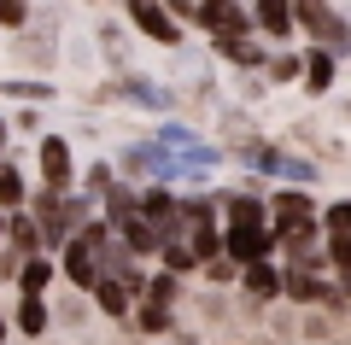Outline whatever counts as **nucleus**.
I'll list each match as a JSON object with an SVG mask.
<instances>
[{
  "mask_svg": "<svg viewBox=\"0 0 351 345\" xmlns=\"http://www.w3.org/2000/svg\"><path fill=\"white\" fill-rule=\"evenodd\" d=\"M106 240H112V228H106V222H88L82 235L64 246V275H71L76 287H100V270H106Z\"/></svg>",
  "mask_w": 351,
  "mask_h": 345,
  "instance_id": "1",
  "label": "nucleus"
},
{
  "mask_svg": "<svg viewBox=\"0 0 351 345\" xmlns=\"http://www.w3.org/2000/svg\"><path fill=\"white\" fill-rule=\"evenodd\" d=\"M293 12H299L304 36H316L322 47H334V53H339V47L351 41V24L334 12V6H328V0H293Z\"/></svg>",
  "mask_w": 351,
  "mask_h": 345,
  "instance_id": "2",
  "label": "nucleus"
},
{
  "mask_svg": "<svg viewBox=\"0 0 351 345\" xmlns=\"http://www.w3.org/2000/svg\"><path fill=\"white\" fill-rule=\"evenodd\" d=\"M193 18H199V29H211V41L217 36H246V29H252V18H246L240 0H199Z\"/></svg>",
  "mask_w": 351,
  "mask_h": 345,
  "instance_id": "3",
  "label": "nucleus"
},
{
  "mask_svg": "<svg viewBox=\"0 0 351 345\" xmlns=\"http://www.w3.org/2000/svg\"><path fill=\"white\" fill-rule=\"evenodd\" d=\"M129 18L141 24V36H147V41H164V47L182 41V36H176V18L164 12V0H129Z\"/></svg>",
  "mask_w": 351,
  "mask_h": 345,
  "instance_id": "4",
  "label": "nucleus"
},
{
  "mask_svg": "<svg viewBox=\"0 0 351 345\" xmlns=\"http://www.w3.org/2000/svg\"><path fill=\"white\" fill-rule=\"evenodd\" d=\"M263 252H269V228L263 222H234L228 228V258L234 263H258Z\"/></svg>",
  "mask_w": 351,
  "mask_h": 345,
  "instance_id": "5",
  "label": "nucleus"
},
{
  "mask_svg": "<svg viewBox=\"0 0 351 345\" xmlns=\"http://www.w3.org/2000/svg\"><path fill=\"white\" fill-rule=\"evenodd\" d=\"M158 147H170V152H182V158H193V164H205V170H211V164H217V147H205V141L193 135V129H182V123H164V129H158Z\"/></svg>",
  "mask_w": 351,
  "mask_h": 345,
  "instance_id": "6",
  "label": "nucleus"
},
{
  "mask_svg": "<svg viewBox=\"0 0 351 345\" xmlns=\"http://www.w3.org/2000/svg\"><path fill=\"white\" fill-rule=\"evenodd\" d=\"M41 176H47V187L59 193V187H71V147H64L59 135L41 141Z\"/></svg>",
  "mask_w": 351,
  "mask_h": 345,
  "instance_id": "7",
  "label": "nucleus"
},
{
  "mask_svg": "<svg viewBox=\"0 0 351 345\" xmlns=\"http://www.w3.org/2000/svg\"><path fill=\"white\" fill-rule=\"evenodd\" d=\"M269 217H281V228H304V222H316V205H311V193H276L269 199Z\"/></svg>",
  "mask_w": 351,
  "mask_h": 345,
  "instance_id": "8",
  "label": "nucleus"
},
{
  "mask_svg": "<svg viewBox=\"0 0 351 345\" xmlns=\"http://www.w3.org/2000/svg\"><path fill=\"white\" fill-rule=\"evenodd\" d=\"M252 12H258L263 36H293V24H299V12H293V0H258Z\"/></svg>",
  "mask_w": 351,
  "mask_h": 345,
  "instance_id": "9",
  "label": "nucleus"
},
{
  "mask_svg": "<svg viewBox=\"0 0 351 345\" xmlns=\"http://www.w3.org/2000/svg\"><path fill=\"white\" fill-rule=\"evenodd\" d=\"M304 88H311V94H328V88H334V47L304 53Z\"/></svg>",
  "mask_w": 351,
  "mask_h": 345,
  "instance_id": "10",
  "label": "nucleus"
},
{
  "mask_svg": "<svg viewBox=\"0 0 351 345\" xmlns=\"http://www.w3.org/2000/svg\"><path fill=\"white\" fill-rule=\"evenodd\" d=\"M217 53H223V59H234V64H252V71H258V64H269L263 59V47L252 36H217Z\"/></svg>",
  "mask_w": 351,
  "mask_h": 345,
  "instance_id": "11",
  "label": "nucleus"
},
{
  "mask_svg": "<svg viewBox=\"0 0 351 345\" xmlns=\"http://www.w3.org/2000/svg\"><path fill=\"white\" fill-rule=\"evenodd\" d=\"M281 287H287V275L263 270V258H258V263H246V293H252V298H276Z\"/></svg>",
  "mask_w": 351,
  "mask_h": 345,
  "instance_id": "12",
  "label": "nucleus"
},
{
  "mask_svg": "<svg viewBox=\"0 0 351 345\" xmlns=\"http://www.w3.org/2000/svg\"><path fill=\"white\" fill-rule=\"evenodd\" d=\"M223 205H228V217H234V222H263V217H269V205L252 199V193H228Z\"/></svg>",
  "mask_w": 351,
  "mask_h": 345,
  "instance_id": "13",
  "label": "nucleus"
},
{
  "mask_svg": "<svg viewBox=\"0 0 351 345\" xmlns=\"http://www.w3.org/2000/svg\"><path fill=\"white\" fill-rule=\"evenodd\" d=\"M287 293H293V298H334V293H328V287L311 275V263H299V270L287 275Z\"/></svg>",
  "mask_w": 351,
  "mask_h": 345,
  "instance_id": "14",
  "label": "nucleus"
},
{
  "mask_svg": "<svg viewBox=\"0 0 351 345\" xmlns=\"http://www.w3.org/2000/svg\"><path fill=\"white\" fill-rule=\"evenodd\" d=\"M18 328H24V333H41V328H47V305H41L36 293H24V310H18Z\"/></svg>",
  "mask_w": 351,
  "mask_h": 345,
  "instance_id": "15",
  "label": "nucleus"
},
{
  "mask_svg": "<svg viewBox=\"0 0 351 345\" xmlns=\"http://www.w3.org/2000/svg\"><path fill=\"white\" fill-rule=\"evenodd\" d=\"M47 275H53V263L24 258V270H18V287H24V293H41V287H47Z\"/></svg>",
  "mask_w": 351,
  "mask_h": 345,
  "instance_id": "16",
  "label": "nucleus"
},
{
  "mask_svg": "<svg viewBox=\"0 0 351 345\" xmlns=\"http://www.w3.org/2000/svg\"><path fill=\"white\" fill-rule=\"evenodd\" d=\"M100 310H112V316H129V293H123V281H100Z\"/></svg>",
  "mask_w": 351,
  "mask_h": 345,
  "instance_id": "17",
  "label": "nucleus"
},
{
  "mask_svg": "<svg viewBox=\"0 0 351 345\" xmlns=\"http://www.w3.org/2000/svg\"><path fill=\"white\" fill-rule=\"evenodd\" d=\"M106 211H112V222H123V217H135V211H141V199L129 193V187H112V193H106Z\"/></svg>",
  "mask_w": 351,
  "mask_h": 345,
  "instance_id": "18",
  "label": "nucleus"
},
{
  "mask_svg": "<svg viewBox=\"0 0 351 345\" xmlns=\"http://www.w3.org/2000/svg\"><path fill=\"white\" fill-rule=\"evenodd\" d=\"M0 205H24V176L12 164H0Z\"/></svg>",
  "mask_w": 351,
  "mask_h": 345,
  "instance_id": "19",
  "label": "nucleus"
},
{
  "mask_svg": "<svg viewBox=\"0 0 351 345\" xmlns=\"http://www.w3.org/2000/svg\"><path fill=\"white\" fill-rule=\"evenodd\" d=\"M123 94L141 99V106H158V111L170 106V94H164V88H152V82H141V76H135V82H123Z\"/></svg>",
  "mask_w": 351,
  "mask_h": 345,
  "instance_id": "20",
  "label": "nucleus"
},
{
  "mask_svg": "<svg viewBox=\"0 0 351 345\" xmlns=\"http://www.w3.org/2000/svg\"><path fill=\"white\" fill-rule=\"evenodd\" d=\"M328 258H334V270H339V275H351V228L328 240Z\"/></svg>",
  "mask_w": 351,
  "mask_h": 345,
  "instance_id": "21",
  "label": "nucleus"
},
{
  "mask_svg": "<svg viewBox=\"0 0 351 345\" xmlns=\"http://www.w3.org/2000/svg\"><path fill=\"white\" fill-rule=\"evenodd\" d=\"M24 18H29V0H0V24L6 29H18Z\"/></svg>",
  "mask_w": 351,
  "mask_h": 345,
  "instance_id": "22",
  "label": "nucleus"
},
{
  "mask_svg": "<svg viewBox=\"0 0 351 345\" xmlns=\"http://www.w3.org/2000/svg\"><path fill=\"white\" fill-rule=\"evenodd\" d=\"M164 310H170V305H158V298H152V305H147V310H141V316H135V322H141V328H147V333H158V328H164V322H170V316H164Z\"/></svg>",
  "mask_w": 351,
  "mask_h": 345,
  "instance_id": "23",
  "label": "nucleus"
},
{
  "mask_svg": "<svg viewBox=\"0 0 351 345\" xmlns=\"http://www.w3.org/2000/svg\"><path fill=\"white\" fill-rule=\"evenodd\" d=\"M328 228H334V235H346V228H351V199H339V205H328Z\"/></svg>",
  "mask_w": 351,
  "mask_h": 345,
  "instance_id": "24",
  "label": "nucleus"
},
{
  "mask_svg": "<svg viewBox=\"0 0 351 345\" xmlns=\"http://www.w3.org/2000/svg\"><path fill=\"white\" fill-rule=\"evenodd\" d=\"M12 240H18V246H24V252H36V228H29V217H12Z\"/></svg>",
  "mask_w": 351,
  "mask_h": 345,
  "instance_id": "25",
  "label": "nucleus"
},
{
  "mask_svg": "<svg viewBox=\"0 0 351 345\" xmlns=\"http://www.w3.org/2000/svg\"><path fill=\"white\" fill-rule=\"evenodd\" d=\"M164 263H170V270H188L193 252H188V246H176V240H164Z\"/></svg>",
  "mask_w": 351,
  "mask_h": 345,
  "instance_id": "26",
  "label": "nucleus"
},
{
  "mask_svg": "<svg viewBox=\"0 0 351 345\" xmlns=\"http://www.w3.org/2000/svg\"><path fill=\"white\" fill-rule=\"evenodd\" d=\"M304 64L299 59H269V76H276V82H287V76H299Z\"/></svg>",
  "mask_w": 351,
  "mask_h": 345,
  "instance_id": "27",
  "label": "nucleus"
},
{
  "mask_svg": "<svg viewBox=\"0 0 351 345\" xmlns=\"http://www.w3.org/2000/svg\"><path fill=\"white\" fill-rule=\"evenodd\" d=\"M193 252H199V258H217V235H211V228H199V235H193Z\"/></svg>",
  "mask_w": 351,
  "mask_h": 345,
  "instance_id": "28",
  "label": "nucleus"
},
{
  "mask_svg": "<svg viewBox=\"0 0 351 345\" xmlns=\"http://www.w3.org/2000/svg\"><path fill=\"white\" fill-rule=\"evenodd\" d=\"M6 88H12L18 99H24V94H29V99H41V94H47V82H6Z\"/></svg>",
  "mask_w": 351,
  "mask_h": 345,
  "instance_id": "29",
  "label": "nucleus"
},
{
  "mask_svg": "<svg viewBox=\"0 0 351 345\" xmlns=\"http://www.w3.org/2000/svg\"><path fill=\"white\" fill-rule=\"evenodd\" d=\"M152 298H158V305H170V298H176V281H170V275H164V281H152Z\"/></svg>",
  "mask_w": 351,
  "mask_h": 345,
  "instance_id": "30",
  "label": "nucleus"
},
{
  "mask_svg": "<svg viewBox=\"0 0 351 345\" xmlns=\"http://www.w3.org/2000/svg\"><path fill=\"white\" fill-rule=\"evenodd\" d=\"M0 147H6V123H0Z\"/></svg>",
  "mask_w": 351,
  "mask_h": 345,
  "instance_id": "31",
  "label": "nucleus"
},
{
  "mask_svg": "<svg viewBox=\"0 0 351 345\" xmlns=\"http://www.w3.org/2000/svg\"><path fill=\"white\" fill-rule=\"evenodd\" d=\"M0 340H6V322H0Z\"/></svg>",
  "mask_w": 351,
  "mask_h": 345,
  "instance_id": "32",
  "label": "nucleus"
},
{
  "mask_svg": "<svg viewBox=\"0 0 351 345\" xmlns=\"http://www.w3.org/2000/svg\"><path fill=\"white\" fill-rule=\"evenodd\" d=\"M0 235H6V217H0Z\"/></svg>",
  "mask_w": 351,
  "mask_h": 345,
  "instance_id": "33",
  "label": "nucleus"
}]
</instances>
